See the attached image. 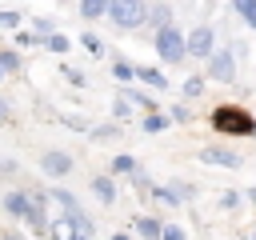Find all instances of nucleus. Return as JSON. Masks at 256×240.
<instances>
[{"label":"nucleus","mask_w":256,"mask_h":240,"mask_svg":"<svg viewBox=\"0 0 256 240\" xmlns=\"http://www.w3.org/2000/svg\"><path fill=\"white\" fill-rule=\"evenodd\" d=\"M212 128L224 132V136H252L256 132V116L248 108H240V104H220L212 112Z\"/></svg>","instance_id":"1"},{"label":"nucleus","mask_w":256,"mask_h":240,"mask_svg":"<svg viewBox=\"0 0 256 240\" xmlns=\"http://www.w3.org/2000/svg\"><path fill=\"white\" fill-rule=\"evenodd\" d=\"M156 56H160L164 64H180V60H188V36H184L176 24L156 28Z\"/></svg>","instance_id":"2"},{"label":"nucleus","mask_w":256,"mask_h":240,"mask_svg":"<svg viewBox=\"0 0 256 240\" xmlns=\"http://www.w3.org/2000/svg\"><path fill=\"white\" fill-rule=\"evenodd\" d=\"M108 20L116 28H140L148 20V4L144 0H108Z\"/></svg>","instance_id":"3"},{"label":"nucleus","mask_w":256,"mask_h":240,"mask_svg":"<svg viewBox=\"0 0 256 240\" xmlns=\"http://www.w3.org/2000/svg\"><path fill=\"white\" fill-rule=\"evenodd\" d=\"M4 208H8L12 216L28 220L32 228H44V224H48V220H44V204L32 200V196H24V192H8V196H4Z\"/></svg>","instance_id":"4"},{"label":"nucleus","mask_w":256,"mask_h":240,"mask_svg":"<svg viewBox=\"0 0 256 240\" xmlns=\"http://www.w3.org/2000/svg\"><path fill=\"white\" fill-rule=\"evenodd\" d=\"M212 52H216V28H212V24H196V28L188 32V56L208 60Z\"/></svg>","instance_id":"5"},{"label":"nucleus","mask_w":256,"mask_h":240,"mask_svg":"<svg viewBox=\"0 0 256 240\" xmlns=\"http://www.w3.org/2000/svg\"><path fill=\"white\" fill-rule=\"evenodd\" d=\"M208 76L220 80V84H232L236 80V56L232 52H212L208 56Z\"/></svg>","instance_id":"6"},{"label":"nucleus","mask_w":256,"mask_h":240,"mask_svg":"<svg viewBox=\"0 0 256 240\" xmlns=\"http://www.w3.org/2000/svg\"><path fill=\"white\" fill-rule=\"evenodd\" d=\"M40 168H44L48 176H68V172H72V156L52 148V152H44V156H40Z\"/></svg>","instance_id":"7"},{"label":"nucleus","mask_w":256,"mask_h":240,"mask_svg":"<svg viewBox=\"0 0 256 240\" xmlns=\"http://www.w3.org/2000/svg\"><path fill=\"white\" fill-rule=\"evenodd\" d=\"M204 164H224V168H240V156L236 152H224V148H204L200 152Z\"/></svg>","instance_id":"8"},{"label":"nucleus","mask_w":256,"mask_h":240,"mask_svg":"<svg viewBox=\"0 0 256 240\" xmlns=\"http://www.w3.org/2000/svg\"><path fill=\"white\" fill-rule=\"evenodd\" d=\"M76 236V224H72V216L64 212V216H56L52 220V240H72Z\"/></svg>","instance_id":"9"},{"label":"nucleus","mask_w":256,"mask_h":240,"mask_svg":"<svg viewBox=\"0 0 256 240\" xmlns=\"http://www.w3.org/2000/svg\"><path fill=\"white\" fill-rule=\"evenodd\" d=\"M80 16H84V20H100V16H108V0H80Z\"/></svg>","instance_id":"10"},{"label":"nucleus","mask_w":256,"mask_h":240,"mask_svg":"<svg viewBox=\"0 0 256 240\" xmlns=\"http://www.w3.org/2000/svg\"><path fill=\"white\" fill-rule=\"evenodd\" d=\"M92 192H96L104 204H112V200H116V184H112L108 176H96V180H92Z\"/></svg>","instance_id":"11"},{"label":"nucleus","mask_w":256,"mask_h":240,"mask_svg":"<svg viewBox=\"0 0 256 240\" xmlns=\"http://www.w3.org/2000/svg\"><path fill=\"white\" fill-rule=\"evenodd\" d=\"M160 228H164V224H156L152 216H136V232H140L144 240H160Z\"/></svg>","instance_id":"12"},{"label":"nucleus","mask_w":256,"mask_h":240,"mask_svg":"<svg viewBox=\"0 0 256 240\" xmlns=\"http://www.w3.org/2000/svg\"><path fill=\"white\" fill-rule=\"evenodd\" d=\"M232 8H236V16H240L248 28H256V0H232Z\"/></svg>","instance_id":"13"},{"label":"nucleus","mask_w":256,"mask_h":240,"mask_svg":"<svg viewBox=\"0 0 256 240\" xmlns=\"http://www.w3.org/2000/svg\"><path fill=\"white\" fill-rule=\"evenodd\" d=\"M136 76H140L144 84H152V88H168V80H164L160 68H136Z\"/></svg>","instance_id":"14"},{"label":"nucleus","mask_w":256,"mask_h":240,"mask_svg":"<svg viewBox=\"0 0 256 240\" xmlns=\"http://www.w3.org/2000/svg\"><path fill=\"white\" fill-rule=\"evenodd\" d=\"M140 124H144V132H164V128H168L172 120H168V116H160V112H148V116H144Z\"/></svg>","instance_id":"15"},{"label":"nucleus","mask_w":256,"mask_h":240,"mask_svg":"<svg viewBox=\"0 0 256 240\" xmlns=\"http://www.w3.org/2000/svg\"><path fill=\"white\" fill-rule=\"evenodd\" d=\"M52 200L64 208V212H80V204L72 200V192H64V188H52Z\"/></svg>","instance_id":"16"},{"label":"nucleus","mask_w":256,"mask_h":240,"mask_svg":"<svg viewBox=\"0 0 256 240\" xmlns=\"http://www.w3.org/2000/svg\"><path fill=\"white\" fill-rule=\"evenodd\" d=\"M180 92H184V96H188V100H196V96H200V92H204V76H188V80H184V88H180Z\"/></svg>","instance_id":"17"},{"label":"nucleus","mask_w":256,"mask_h":240,"mask_svg":"<svg viewBox=\"0 0 256 240\" xmlns=\"http://www.w3.org/2000/svg\"><path fill=\"white\" fill-rule=\"evenodd\" d=\"M148 20H152V24H156V28H164V24H172V12H168V8H164V4H156V8H152V12H148Z\"/></svg>","instance_id":"18"},{"label":"nucleus","mask_w":256,"mask_h":240,"mask_svg":"<svg viewBox=\"0 0 256 240\" xmlns=\"http://www.w3.org/2000/svg\"><path fill=\"white\" fill-rule=\"evenodd\" d=\"M0 68H4V72H16V68H20V56H16L12 48H0Z\"/></svg>","instance_id":"19"},{"label":"nucleus","mask_w":256,"mask_h":240,"mask_svg":"<svg viewBox=\"0 0 256 240\" xmlns=\"http://www.w3.org/2000/svg\"><path fill=\"white\" fill-rule=\"evenodd\" d=\"M112 72H116V80H124V84L136 76V68H132V64H124V60H116V64H112Z\"/></svg>","instance_id":"20"},{"label":"nucleus","mask_w":256,"mask_h":240,"mask_svg":"<svg viewBox=\"0 0 256 240\" xmlns=\"http://www.w3.org/2000/svg\"><path fill=\"white\" fill-rule=\"evenodd\" d=\"M160 240H188V236H184L180 224H164V228H160Z\"/></svg>","instance_id":"21"},{"label":"nucleus","mask_w":256,"mask_h":240,"mask_svg":"<svg viewBox=\"0 0 256 240\" xmlns=\"http://www.w3.org/2000/svg\"><path fill=\"white\" fill-rule=\"evenodd\" d=\"M48 48H52V52H68L72 44H68V36H60V32H52V36H48Z\"/></svg>","instance_id":"22"},{"label":"nucleus","mask_w":256,"mask_h":240,"mask_svg":"<svg viewBox=\"0 0 256 240\" xmlns=\"http://www.w3.org/2000/svg\"><path fill=\"white\" fill-rule=\"evenodd\" d=\"M112 172H136V160L132 156H116L112 160Z\"/></svg>","instance_id":"23"},{"label":"nucleus","mask_w":256,"mask_h":240,"mask_svg":"<svg viewBox=\"0 0 256 240\" xmlns=\"http://www.w3.org/2000/svg\"><path fill=\"white\" fill-rule=\"evenodd\" d=\"M84 48H88L92 56H100V52H104V44H100V40H96L92 32H84Z\"/></svg>","instance_id":"24"},{"label":"nucleus","mask_w":256,"mask_h":240,"mask_svg":"<svg viewBox=\"0 0 256 240\" xmlns=\"http://www.w3.org/2000/svg\"><path fill=\"white\" fill-rule=\"evenodd\" d=\"M20 24V12H0V28H16Z\"/></svg>","instance_id":"25"},{"label":"nucleus","mask_w":256,"mask_h":240,"mask_svg":"<svg viewBox=\"0 0 256 240\" xmlns=\"http://www.w3.org/2000/svg\"><path fill=\"white\" fill-rule=\"evenodd\" d=\"M32 24H36V32H40V36H44V40H48V36H52V20H44V16H40V20H32Z\"/></svg>","instance_id":"26"},{"label":"nucleus","mask_w":256,"mask_h":240,"mask_svg":"<svg viewBox=\"0 0 256 240\" xmlns=\"http://www.w3.org/2000/svg\"><path fill=\"white\" fill-rule=\"evenodd\" d=\"M112 112H116V120H128V100H116V108H112Z\"/></svg>","instance_id":"27"},{"label":"nucleus","mask_w":256,"mask_h":240,"mask_svg":"<svg viewBox=\"0 0 256 240\" xmlns=\"http://www.w3.org/2000/svg\"><path fill=\"white\" fill-rule=\"evenodd\" d=\"M172 120H176V124H184V120H188V108H184V104H176V108H172Z\"/></svg>","instance_id":"28"},{"label":"nucleus","mask_w":256,"mask_h":240,"mask_svg":"<svg viewBox=\"0 0 256 240\" xmlns=\"http://www.w3.org/2000/svg\"><path fill=\"white\" fill-rule=\"evenodd\" d=\"M92 136H96V140H112V136H116V128H96Z\"/></svg>","instance_id":"29"},{"label":"nucleus","mask_w":256,"mask_h":240,"mask_svg":"<svg viewBox=\"0 0 256 240\" xmlns=\"http://www.w3.org/2000/svg\"><path fill=\"white\" fill-rule=\"evenodd\" d=\"M8 120V100H0V124Z\"/></svg>","instance_id":"30"},{"label":"nucleus","mask_w":256,"mask_h":240,"mask_svg":"<svg viewBox=\"0 0 256 240\" xmlns=\"http://www.w3.org/2000/svg\"><path fill=\"white\" fill-rule=\"evenodd\" d=\"M8 168H12V160H0V172H8Z\"/></svg>","instance_id":"31"},{"label":"nucleus","mask_w":256,"mask_h":240,"mask_svg":"<svg viewBox=\"0 0 256 240\" xmlns=\"http://www.w3.org/2000/svg\"><path fill=\"white\" fill-rule=\"evenodd\" d=\"M112 240H128V236H124V232H116V236H112Z\"/></svg>","instance_id":"32"},{"label":"nucleus","mask_w":256,"mask_h":240,"mask_svg":"<svg viewBox=\"0 0 256 240\" xmlns=\"http://www.w3.org/2000/svg\"><path fill=\"white\" fill-rule=\"evenodd\" d=\"M72 240H88V236H80V232H76V236H72Z\"/></svg>","instance_id":"33"},{"label":"nucleus","mask_w":256,"mask_h":240,"mask_svg":"<svg viewBox=\"0 0 256 240\" xmlns=\"http://www.w3.org/2000/svg\"><path fill=\"white\" fill-rule=\"evenodd\" d=\"M0 240H20V236H0Z\"/></svg>","instance_id":"34"},{"label":"nucleus","mask_w":256,"mask_h":240,"mask_svg":"<svg viewBox=\"0 0 256 240\" xmlns=\"http://www.w3.org/2000/svg\"><path fill=\"white\" fill-rule=\"evenodd\" d=\"M248 196H252V204H256V188H252V192H248Z\"/></svg>","instance_id":"35"},{"label":"nucleus","mask_w":256,"mask_h":240,"mask_svg":"<svg viewBox=\"0 0 256 240\" xmlns=\"http://www.w3.org/2000/svg\"><path fill=\"white\" fill-rule=\"evenodd\" d=\"M0 76H4V68H0Z\"/></svg>","instance_id":"36"}]
</instances>
